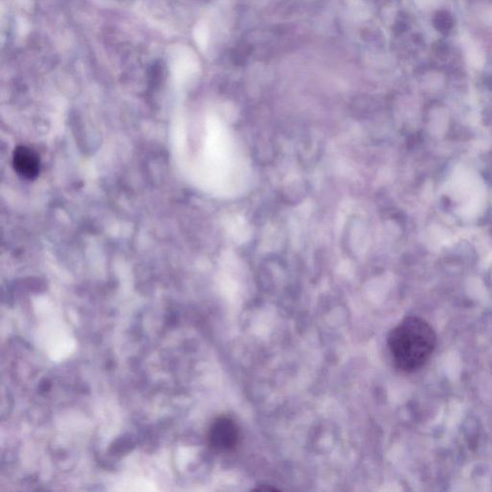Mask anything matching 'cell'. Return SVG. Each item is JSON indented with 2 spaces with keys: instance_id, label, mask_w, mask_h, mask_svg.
<instances>
[{
  "instance_id": "3",
  "label": "cell",
  "mask_w": 492,
  "mask_h": 492,
  "mask_svg": "<svg viewBox=\"0 0 492 492\" xmlns=\"http://www.w3.org/2000/svg\"><path fill=\"white\" fill-rule=\"evenodd\" d=\"M13 165L18 175L29 180L36 178L41 170L39 155L26 146H18L15 149Z\"/></svg>"
},
{
  "instance_id": "1",
  "label": "cell",
  "mask_w": 492,
  "mask_h": 492,
  "mask_svg": "<svg viewBox=\"0 0 492 492\" xmlns=\"http://www.w3.org/2000/svg\"><path fill=\"white\" fill-rule=\"evenodd\" d=\"M437 344V336L421 317H406L390 332L387 346L394 365L406 373L422 368Z\"/></svg>"
},
{
  "instance_id": "2",
  "label": "cell",
  "mask_w": 492,
  "mask_h": 492,
  "mask_svg": "<svg viewBox=\"0 0 492 492\" xmlns=\"http://www.w3.org/2000/svg\"><path fill=\"white\" fill-rule=\"evenodd\" d=\"M209 445L218 452L234 450L240 443V429L231 417H218L208 433Z\"/></svg>"
}]
</instances>
